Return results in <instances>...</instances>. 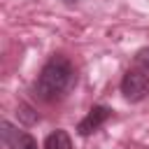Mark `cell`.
Wrapping results in <instances>:
<instances>
[{
    "mask_svg": "<svg viewBox=\"0 0 149 149\" xmlns=\"http://www.w3.org/2000/svg\"><path fill=\"white\" fill-rule=\"evenodd\" d=\"M72 81H74L72 63L65 56H51L44 63V68L40 70V74H37L35 93L44 102H56V100H61L70 91Z\"/></svg>",
    "mask_w": 149,
    "mask_h": 149,
    "instance_id": "1",
    "label": "cell"
},
{
    "mask_svg": "<svg viewBox=\"0 0 149 149\" xmlns=\"http://www.w3.org/2000/svg\"><path fill=\"white\" fill-rule=\"evenodd\" d=\"M121 93L130 102H140L142 98H147V93H149V77L144 74V70H128L123 74V79H121Z\"/></svg>",
    "mask_w": 149,
    "mask_h": 149,
    "instance_id": "2",
    "label": "cell"
},
{
    "mask_svg": "<svg viewBox=\"0 0 149 149\" xmlns=\"http://www.w3.org/2000/svg\"><path fill=\"white\" fill-rule=\"evenodd\" d=\"M0 126H2V142L7 144V149H37V142L33 140V135L21 133L9 121H2Z\"/></svg>",
    "mask_w": 149,
    "mask_h": 149,
    "instance_id": "3",
    "label": "cell"
},
{
    "mask_svg": "<svg viewBox=\"0 0 149 149\" xmlns=\"http://www.w3.org/2000/svg\"><path fill=\"white\" fill-rule=\"evenodd\" d=\"M109 114H112V109L109 107H105V105H95V107H91L88 109V114L79 121V126H77V130H79V135H91V133H95L107 119H109Z\"/></svg>",
    "mask_w": 149,
    "mask_h": 149,
    "instance_id": "4",
    "label": "cell"
},
{
    "mask_svg": "<svg viewBox=\"0 0 149 149\" xmlns=\"http://www.w3.org/2000/svg\"><path fill=\"white\" fill-rule=\"evenodd\" d=\"M42 149H72V142H70V135L61 128L51 130L44 140V147Z\"/></svg>",
    "mask_w": 149,
    "mask_h": 149,
    "instance_id": "5",
    "label": "cell"
},
{
    "mask_svg": "<svg viewBox=\"0 0 149 149\" xmlns=\"http://www.w3.org/2000/svg\"><path fill=\"white\" fill-rule=\"evenodd\" d=\"M135 63H137L140 70L149 72V47H144V49H140V51L135 54Z\"/></svg>",
    "mask_w": 149,
    "mask_h": 149,
    "instance_id": "6",
    "label": "cell"
},
{
    "mask_svg": "<svg viewBox=\"0 0 149 149\" xmlns=\"http://www.w3.org/2000/svg\"><path fill=\"white\" fill-rule=\"evenodd\" d=\"M65 2H68V5H74V2H77V0H65Z\"/></svg>",
    "mask_w": 149,
    "mask_h": 149,
    "instance_id": "7",
    "label": "cell"
}]
</instances>
